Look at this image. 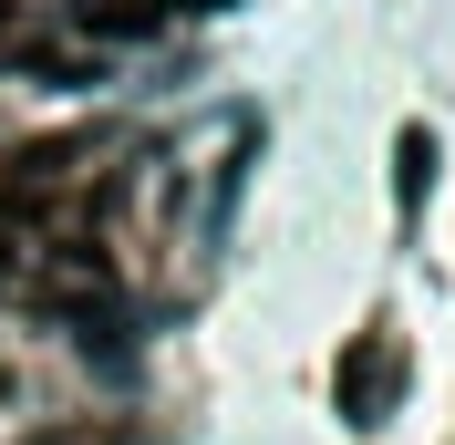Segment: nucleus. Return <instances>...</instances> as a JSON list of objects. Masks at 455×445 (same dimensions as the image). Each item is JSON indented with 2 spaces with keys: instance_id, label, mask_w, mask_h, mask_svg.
Returning <instances> with one entry per match:
<instances>
[{
  "instance_id": "1",
  "label": "nucleus",
  "mask_w": 455,
  "mask_h": 445,
  "mask_svg": "<svg viewBox=\"0 0 455 445\" xmlns=\"http://www.w3.org/2000/svg\"><path fill=\"white\" fill-rule=\"evenodd\" d=\"M331 393H341V425H383V415H394V393H403V342H394V332H363L352 352H341Z\"/></svg>"
},
{
  "instance_id": "2",
  "label": "nucleus",
  "mask_w": 455,
  "mask_h": 445,
  "mask_svg": "<svg viewBox=\"0 0 455 445\" xmlns=\"http://www.w3.org/2000/svg\"><path fill=\"white\" fill-rule=\"evenodd\" d=\"M435 166H445L435 135H425V125H403V135H394V207H425V197H435Z\"/></svg>"
},
{
  "instance_id": "3",
  "label": "nucleus",
  "mask_w": 455,
  "mask_h": 445,
  "mask_svg": "<svg viewBox=\"0 0 455 445\" xmlns=\"http://www.w3.org/2000/svg\"><path fill=\"white\" fill-rule=\"evenodd\" d=\"M156 11H228V0H156Z\"/></svg>"
},
{
  "instance_id": "4",
  "label": "nucleus",
  "mask_w": 455,
  "mask_h": 445,
  "mask_svg": "<svg viewBox=\"0 0 455 445\" xmlns=\"http://www.w3.org/2000/svg\"><path fill=\"white\" fill-rule=\"evenodd\" d=\"M0 270H11V239H0Z\"/></svg>"
}]
</instances>
